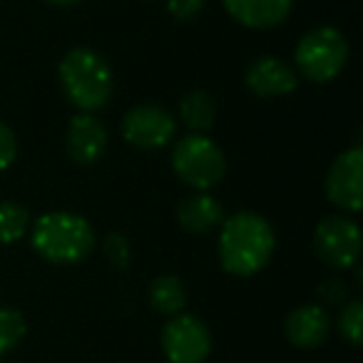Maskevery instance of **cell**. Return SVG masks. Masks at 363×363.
<instances>
[{
	"mask_svg": "<svg viewBox=\"0 0 363 363\" xmlns=\"http://www.w3.org/2000/svg\"><path fill=\"white\" fill-rule=\"evenodd\" d=\"M338 331L346 338L351 346H358L361 343V331H363V303L358 298H351V301L343 303L341 313H338Z\"/></svg>",
	"mask_w": 363,
	"mask_h": 363,
	"instance_id": "19",
	"label": "cell"
},
{
	"mask_svg": "<svg viewBox=\"0 0 363 363\" xmlns=\"http://www.w3.org/2000/svg\"><path fill=\"white\" fill-rule=\"evenodd\" d=\"M67 155L75 164H95L107 150V130L92 112H77L67 127Z\"/></svg>",
	"mask_w": 363,
	"mask_h": 363,
	"instance_id": "10",
	"label": "cell"
},
{
	"mask_svg": "<svg viewBox=\"0 0 363 363\" xmlns=\"http://www.w3.org/2000/svg\"><path fill=\"white\" fill-rule=\"evenodd\" d=\"M150 303L162 316H174V313H182V308L187 303V289L174 274L157 277L150 284Z\"/></svg>",
	"mask_w": 363,
	"mask_h": 363,
	"instance_id": "16",
	"label": "cell"
},
{
	"mask_svg": "<svg viewBox=\"0 0 363 363\" xmlns=\"http://www.w3.org/2000/svg\"><path fill=\"white\" fill-rule=\"evenodd\" d=\"M316 294L321 301L331 303V306H343L348 301V286L341 279H326L323 284H318Z\"/></svg>",
	"mask_w": 363,
	"mask_h": 363,
	"instance_id": "21",
	"label": "cell"
},
{
	"mask_svg": "<svg viewBox=\"0 0 363 363\" xmlns=\"http://www.w3.org/2000/svg\"><path fill=\"white\" fill-rule=\"evenodd\" d=\"M296 70L306 77L308 82H331L343 72L348 62V43L341 30L331 26H321L308 30L298 40L296 52H294Z\"/></svg>",
	"mask_w": 363,
	"mask_h": 363,
	"instance_id": "5",
	"label": "cell"
},
{
	"mask_svg": "<svg viewBox=\"0 0 363 363\" xmlns=\"http://www.w3.org/2000/svg\"><path fill=\"white\" fill-rule=\"evenodd\" d=\"M294 0H224V8L237 23L252 30H269L284 23Z\"/></svg>",
	"mask_w": 363,
	"mask_h": 363,
	"instance_id": "13",
	"label": "cell"
},
{
	"mask_svg": "<svg viewBox=\"0 0 363 363\" xmlns=\"http://www.w3.org/2000/svg\"><path fill=\"white\" fill-rule=\"evenodd\" d=\"M177 219L187 232L204 234L217 229L224 222V209L219 199L212 197L209 192H197L192 197L182 199L179 207H177Z\"/></svg>",
	"mask_w": 363,
	"mask_h": 363,
	"instance_id": "14",
	"label": "cell"
},
{
	"mask_svg": "<svg viewBox=\"0 0 363 363\" xmlns=\"http://www.w3.org/2000/svg\"><path fill=\"white\" fill-rule=\"evenodd\" d=\"M277 249L272 224L257 212H237L222 222L219 262L234 277H254L262 272Z\"/></svg>",
	"mask_w": 363,
	"mask_h": 363,
	"instance_id": "1",
	"label": "cell"
},
{
	"mask_svg": "<svg viewBox=\"0 0 363 363\" xmlns=\"http://www.w3.org/2000/svg\"><path fill=\"white\" fill-rule=\"evenodd\" d=\"M105 257L110 259V264L115 269H127V267H130L132 249H130V242H127L125 234H120V232L107 234V237H105Z\"/></svg>",
	"mask_w": 363,
	"mask_h": 363,
	"instance_id": "20",
	"label": "cell"
},
{
	"mask_svg": "<svg viewBox=\"0 0 363 363\" xmlns=\"http://www.w3.org/2000/svg\"><path fill=\"white\" fill-rule=\"evenodd\" d=\"M162 351L169 363H204L212 353L209 326L194 313H174L162 331Z\"/></svg>",
	"mask_w": 363,
	"mask_h": 363,
	"instance_id": "6",
	"label": "cell"
},
{
	"mask_svg": "<svg viewBox=\"0 0 363 363\" xmlns=\"http://www.w3.org/2000/svg\"><path fill=\"white\" fill-rule=\"evenodd\" d=\"M204 3H207V0H167V13H169L174 21L187 23L202 13Z\"/></svg>",
	"mask_w": 363,
	"mask_h": 363,
	"instance_id": "22",
	"label": "cell"
},
{
	"mask_svg": "<svg viewBox=\"0 0 363 363\" xmlns=\"http://www.w3.org/2000/svg\"><path fill=\"white\" fill-rule=\"evenodd\" d=\"M284 331L291 346L296 348H316L328 338L331 331V318L326 308L318 303H306V306L294 308L284 321Z\"/></svg>",
	"mask_w": 363,
	"mask_h": 363,
	"instance_id": "12",
	"label": "cell"
},
{
	"mask_svg": "<svg viewBox=\"0 0 363 363\" xmlns=\"http://www.w3.org/2000/svg\"><path fill=\"white\" fill-rule=\"evenodd\" d=\"M179 120L184 122V127H189L197 135H204L207 130H212L214 120H217V105H214L212 95L204 90L187 92L179 102Z\"/></svg>",
	"mask_w": 363,
	"mask_h": 363,
	"instance_id": "15",
	"label": "cell"
},
{
	"mask_svg": "<svg viewBox=\"0 0 363 363\" xmlns=\"http://www.w3.org/2000/svg\"><path fill=\"white\" fill-rule=\"evenodd\" d=\"M30 214L18 202H0V244H16L26 237Z\"/></svg>",
	"mask_w": 363,
	"mask_h": 363,
	"instance_id": "17",
	"label": "cell"
},
{
	"mask_svg": "<svg viewBox=\"0 0 363 363\" xmlns=\"http://www.w3.org/2000/svg\"><path fill=\"white\" fill-rule=\"evenodd\" d=\"M45 3H50V6H55V8H70V6L82 3V0H45Z\"/></svg>",
	"mask_w": 363,
	"mask_h": 363,
	"instance_id": "24",
	"label": "cell"
},
{
	"mask_svg": "<svg viewBox=\"0 0 363 363\" xmlns=\"http://www.w3.org/2000/svg\"><path fill=\"white\" fill-rule=\"evenodd\" d=\"M28 323L18 308H0V356L18 346L26 338Z\"/></svg>",
	"mask_w": 363,
	"mask_h": 363,
	"instance_id": "18",
	"label": "cell"
},
{
	"mask_svg": "<svg viewBox=\"0 0 363 363\" xmlns=\"http://www.w3.org/2000/svg\"><path fill=\"white\" fill-rule=\"evenodd\" d=\"M326 197L343 212H361L363 207V152L361 147L336 157L326 177Z\"/></svg>",
	"mask_w": 363,
	"mask_h": 363,
	"instance_id": "9",
	"label": "cell"
},
{
	"mask_svg": "<svg viewBox=\"0 0 363 363\" xmlns=\"http://www.w3.org/2000/svg\"><path fill=\"white\" fill-rule=\"evenodd\" d=\"M247 87L257 97H284L289 92L296 90L298 75L289 62H284L281 57L264 55L249 65L247 75H244Z\"/></svg>",
	"mask_w": 363,
	"mask_h": 363,
	"instance_id": "11",
	"label": "cell"
},
{
	"mask_svg": "<svg viewBox=\"0 0 363 363\" xmlns=\"http://www.w3.org/2000/svg\"><path fill=\"white\" fill-rule=\"evenodd\" d=\"M65 97L80 112H97L110 102L115 92L112 67L100 52L90 48H72L57 67Z\"/></svg>",
	"mask_w": 363,
	"mask_h": 363,
	"instance_id": "2",
	"label": "cell"
},
{
	"mask_svg": "<svg viewBox=\"0 0 363 363\" xmlns=\"http://www.w3.org/2000/svg\"><path fill=\"white\" fill-rule=\"evenodd\" d=\"M18 155V142H16V135L13 130L6 125V122H0V172L8 169L13 164Z\"/></svg>",
	"mask_w": 363,
	"mask_h": 363,
	"instance_id": "23",
	"label": "cell"
},
{
	"mask_svg": "<svg viewBox=\"0 0 363 363\" xmlns=\"http://www.w3.org/2000/svg\"><path fill=\"white\" fill-rule=\"evenodd\" d=\"M33 249L50 264H77L95 247V229L72 212H48L33 224Z\"/></svg>",
	"mask_w": 363,
	"mask_h": 363,
	"instance_id": "3",
	"label": "cell"
},
{
	"mask_svg": "<svg viewBox=\"0 0 363 363\" xmlns=\"http://www.w3.org/2000/svg\"><path fill=\"white\" fill-rule=\"evenodd\" d=\"M172 167L187 187L197 189V192H209L227 174V157L219 150L217 142H212L207 135L192 132L174 145Z\"/></svg>",
	"mask_w": 363,
	"mask_h": 363,
	"instance_id": "4",
	"label": "cell"
},
{
	"mask_svg": "<svg viewBox=\"0 0 363 363\" xmlns=\"http://www.w3.org/2000/svg\"><path fill=\"white\" fill-rule=\"evenodd\" d=\"M361 229L348 217H328L313 232V249L331 269H351L361 257Z\"/></svg>",
	"mask_w": 363,
	"mask_h": 363,
	"instance_id": "7",
	"label": "cell"
},
{
	"mask_svg": "<svg viewBox=\"0 0 363 363\" xmlns=\"http://www.w3.org/2000/svg\"><path fill=\"white\" fill-rule=\"evenodd\" d=\"M177 135V120L160 105H135L122 117V137L137 150H162Z\"/></svg>",
	"mask_w": 363,
	"mask_h": 363,
	"instance_id": "8",
	"label": "cell"
}]
</instances>
